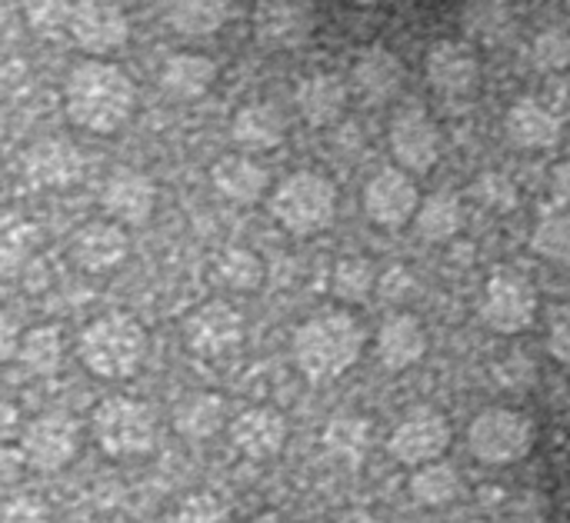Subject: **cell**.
I'll return each mask as SVG.
<instances>
[{"mask_svg":"<svg viewBox=\"0 0 570 523\" xmlns=\"http://www.w3.org/2000/svg\"><path fill=\"white\" fill-rule=\"evenodd\" d=\"M134 103V80L117 63L83 60L63 80V110L80 130L114 134L130 120Z\"/></svg>","mask_w":570,"mask_h":523,"instance_id":"6da1fadb","label":"cell"},{"mask_svg":"<svg viewBox=\"0 0 570 523\" xmlns=\"http://www.w3.org/2000/svg\"><path fill=\"white\" fill-rule=\"evenodd\" d=\"M367 334L351 310H324L307 317L294 334V364L314 381L327 384L344 377L364 354Z\"/></svg>","mask_w":570,"mask_h":523,"instance_id":"7a4b0ae2","label":"cell"},{"mask_svg":"<svg viewBox=\"0 0 570 523\" xmlns=\"http://www.w3.org/2000/svg\"><path fill=\"white\" fill-rule=\"evenodd\" d=\"M80 364L100 381L134 377L147 357V334L127 314H104L90 320L77 341Z\"/></svg>","mask_w":570,"mask_h":523,"instance_id":"3957f363","label":"cell"},{"mask_svg":"<svg viewBox=\"0 0 570 523\" xmlns=\"http://www.w3.org/2000/svg\"><path fill=\"white\" fill-rule=\"evenodd\" d=\"M274 220L294 237H314L337 217V190L324 174L297 170L284 177L271 194Z\"/></svg>","mask_w":570,"mask_h":523,"instance_id":"277c9868","label":"cell"},{"mask_svg":"<svg viewBox=\"0 0 570 523\" xmlns=\"http://www.w3.org/2000/svg\"><path fill=\"white\" fill-rule=\"evenodd\" d=\"M90 431L97 447L110 461H134L154 451L157 444V421L144 401L134 397H104L94 407Z\"/></svg>","mask_w":570,"mask_h":523,"instance_id":"5b68a950","label":"cell"},{"mask_svg":"<svg viewBox=\"0 0 570 523\" xmlns=\"http://www.w3.org/2000/svg\"><path fill=\"white\" fill-rule=\"evenodd\" d=\"M534 421L514 407H488L468 427V451L488 467L521 464L534 451Z\"/></svg>","mask_w":570,"mask_h":523,"instance_id":"8992f818","label":"cell"},{"mask_svg":"<svg viewBox=\"0 0 570 523\" xmlns=\"http://www.w3.org/2000/svg\"><path fill=\"white\" fill-rule=\"evenodd\" d=\"M478 314L494 334H524L538 317V287L514 270H498L481 290Z\"/></svg>","mask_w":570,"mask_h":523,"instance_id":"52a82bcc","label":"cell"},{"mask_svg":"<svg viewBox=\"0 0 570 523\" xmlns=\"http://www.w3.org/2000/svg\"><path fill=\"white\" fill-rule=\"evenodd\" d=\"M448 447H451V424L434 407H414V411H407L394 424V431L387 437L391 457L397 464L411 467V471L441 461L448 454Z\"/></svg>","mask_w":570,"mask_h":523,"instance_id":"ba28073f","label":"cell"},{"mask_svg":"<svg viewBox=\"0 0 570 523\" xmlns=\"http://www.w3.org/2000/svg\"><path fill=\"white\" fill-rule=\"evenodd\" d=\"M387 144H391V154H394L397 167L407 170V174H428V170H434L438 160H441V147H444L434 117L424 107H417V103L401 107L391 117Z\"/></svg>","mask_w":570,"mask_h":523,"instance_id":"9c48e42d","label":"cell"},{"mask_svg":"<svg viewBox=\"0 0 570 523\" xmlns=\"http://www.w3.org/2000/svg\"><path fill=\"white\" fill-rule=\"evenodd\" d=\"M80 451V427L67 414H40L20 431V454L40 474L63 471Z\"/></svg>","mask_w":570,"mask_h":523,"instance_id":"30bf717a","label":"cell"},{"mask_svg":"<svg viewBox=\"0 0 570 523\" xmlns=\"http://www.w3.org/2000/svg\"><path fill=\"white\" fill-rule=\"evenodd\" d=\"M254 40L264 50L304 47L317 27L314 0H257L250 13Z\"/></svg>","mask_w":570,"mask_h":523,"instance_id":"8fae6325","label":"cell"},{"mask_svg":"<svg viewBox=\"0 0 570 523\" xmlns=\"http://www.w3.org/2000/svg\"><path fill=\"white\" fill-rule=\"evenodd\" d=\"M184 344L204 361L234 354L244 344V317L227 300H210L184 320Z\"/></svg>","mask_w":570,"mask_h":523,"instance_id":"7c38bea8","label":"cell"},{"mask_svg":"<svg viewBox=\"0 0 570 523\" xmlns=\"http://www.w3.org/2000/svg\"><path fill=\"white\" fill-rule=\"evenodd\" d=\"M421 210V190L414 177L401 167H384L377 170L367 187H364V214L384 227V230H401L404 224H414Z\"/></svg>","mask_w":570,"mask_h":523,"instance_id":"4fadbf2b","label":"cell"},{"mask_svg":"<svg viewBox=\"0 0 570 523\" xmlns=\"http://www.w3.org/2000/svg\"><path fill=\"white\" fill-rule=\"evenodd\" d=\"M70 40L90 57H110L127 47L130 20L114 0H77L70 17Z\"/></svg>","mask_w":570,"mask_h":523,"instance_id":"5bb4252c","label":"cell"},{"mask_svg":"<svg viewBox=\"0 0 570 523\" xmlns=\"http://www.w3.org/2000/svg\"><path fill=\"white\" fill-rule=\"evenodd\" d=\"M424 73H428V83L438 93L464 97L481 80V60H478V50L471 43H464V40H438L428 50Z\"/></svg>","mask_w":570,"mask_h":523,"instance_id":"9a60e30c","label":"cell"},{"mask_svg":"<svg viewBox=\"0 0 570 523\" xmlns=\"http://www.w3.org/2000/svg\"><path fill=\"white\" fill-rule=\"evenodd\" d=\"M130 254V237L117 220H90L70 237V260L83 274H107Z\"/></svg>","mask_w":570,"mask_h":523,"instance_id":"2e32d148","label":"cell"},{"mask_svg":"<svg viewBox=\"0 0 570 523\" xmlns=\"http://www.w3.org/2000/svg\"><path fill=\"white\" fill-rule=\"evenodd\" d=\"M100 207L107 210L110 220H117L124 227L147 224L157 207V187L147 174L120 167L107 177V184L100 190Z\"/></svg>","mask_w":570,"mask_h":523,"instance_id":"e0dca14e","label":"cell"},{"mask_svg":"<svg viewBox=\"0 0 570 523\" xmlns=\"http://www.w3.org/2000/svg\"><path fill=\"white\" fill-rule=\"evenodd\" d=\"M287 421L274 407H247L230 421V444L250 461H271L287 444Z\"/></svg>","mask_w":570,"mask_h":523,"instance_id":"ac0fdd59","label":"cell"},{"mask_svg":"<svg viewBox=\"0 0 570 523\" xmlns=\"http://www.w3.org/2000/svg\"><path fill=\"white\" fill-rule=\"evenodd\" d=\"M23 174L37 187H70L83 177L80 150L63 137L37 140L23 157Z\"/></svg>","mask_w":570,"mask_h":523,"instance_id":"d6986e66","label":"cell"},{"mask_svg":"<svg viewBox=\"0 0 570 523\" xmlns=\"http://www.w3.org/2000/svg\"><path fill=\"white\" fill-rule=\"evenodd\" d=\"M374 347H377V361L387 371L401 374V371H411L424 361L428 330L414 314H391V317H384Z\"/></svg>","mask_w":570,"mask_h":523,"instance_id":"ffe728a7","label":"cell"},{"mask_svg":"<svg viewBox=\"0 0 570 523\" xmlns=\"http://www.w3.org/2000/svg\"><path fill=\"white\" fill-rule=\"evenodd\" d=\"M351 87L367 103H384V100L397 97L401 87H404V63H401V57L391 53L387 47L364 50L357 57L354 70H351Z\"/></svg>","mask_w":570,"mask_h":523,"instance_id":"44dd1931","label":"cell"},{"mask_svg":"<svg viewBox=\"0 0 570 523\" xmlns=\"http://www.w3.org/2000/svg\"><path fill=\"white\" fill-rule=\"evenodd\" d=\"M210 184L230 204H257L271 190V174L247 154H227L210 167Z\"/></svg>","mask_w":570,"mask_h":523,"instance_id":"7402d4cb","label":"cell"},{"mask_svg":"<svg viewBox=\"0 0 570 523\" xmlns=\"http://www.w3.org/2000/svg\"><path fill=\"white\" fill-rule=\"evenodd\" d=\"M561 130H564L561 117L531 97L511 103V110L504 117V134L521 150H551L561 140Z\"/></svg>","mask_w":570,"mask_h":523,"instance_id":"603a6c76","label":"cell"},{"mask_svg":"<svg viewBox=\"0 0 570 523\" xmlns=\"http://www.w3.org/2000/svg\"><path fill=\"white\" fill-rule=\"evenodd\" d=\"M230 137L244 154L277 150L287 137V120L274 103H244L230 120Z\"/></svg>","mask_w":570,"mask_h":523,"instance_id":"cb8c5ba5","label":"cell"},{"mask_svg":"<svg viewBox=\"0 0 570 523\" xmlns=\"http://www.w3.org/2000/svg\"><path fill=\"white\" fill-rule=\"evenodd\" d=\"M217 83V63L204 53H170L160 67V87L174 100H200Z\"/></svg>","mask_w":570,"mask_h":523,"instance_id":"d4e9b609","label":"cell"},{"mask_svg":"<svg viewBox=\"0 0 570 523\" xmlns=\"http://www.w3.org/2000/svg\"><path fill=\"white\" fill-rule=\"evenodd\" d=\"M347 107V83L337 73H311L297 87V110L311 127H327L341 120Z\"/></svg>","mask_w":570,"mask_h":523,"instance_id":"484cf974","label":"cell"},{"mask_svg":"<svg viewBox=\"0 0 570 523\" xmlns=\"http://www.w3.org/2000/svg\"><path fill=\"white\" fill-rule=\"evenodd\" d=\"M227 424V404L220 394L210 391H197L177 401L174 407V431L184 441H210L214 434H220Z\"/></svg>","mask_w":570,"mask_h":523,"instance_id":"4316f807","label":"cell"},{"mask_svg":"<svg viewBox=\"0 0 570 523\" xmlns=\"http://www.w3.org/2000/svg\"><path fill=\"white\" fill-rule=\"evenodd\" d=\"M164 17L184 37H207L227 23L230 0H164Z\"/></svg>","mask_w":570,"mask_h":523,"instance_id":"83f0119b","label":"cell"},{"mask_svg":"<svg viewBox=\"0 0 570 523\" xmlns=\"http://www.w3.org/2000/svg\"><path fill=\"white\" fill-rule=\"evenodd\" d=\"M324 451L344 467H361L371 451V424L357 414L331 417L324 427Z\"/></svg>","mask_w":570,"mask_h":523,"instance_id":"f1b7e54d","label":"cell"},{"mask_svg":"<svg viewBox=\"0 0 570 523\" xmlns=\"http://www.w3.org/2000/svg\"><path fill=\"white\" fill-rule=\"evenodd\" d=\"M414 227L424 240L444 244L461 234L464 227V204L451 190H438L428 200H421V210L414 217Z\"/></svg>","mask_w":570,"mask_h":523,"instance_id":"f546056e","label":"cell"},{"mask_svg":"<svg viewBox=\"0 0 570 523\" xmlns=\"http://www.w3.org/2000/svg\"><path fill=\"white\" fill-rule=\"evenodd\" d=\"M407 491H411L414 504H421V507H448L461 494V474L454 464L434 461L411 474Z\"/></svg>","mask_w":570,"mask_h":523,"instance_id":"4dcf8cb0","label":"cell"},{"mask_svg":"<svg viewBox=\"0 0 570 523\" xmlns=\"http://www.w3.org/2000/svg\"><path fill=\"white\" fill-rule=\"evenodd\" d=\"M20 364L37 374V377H47V374H57L60 364H63V334L60 327L53 324H43V327H33L20 337V351H17Z\"/></svg>","mask_w":570,"mask_h":523,"instance_id":"1f68e13d","label":"cell"},{"mask_svg":"<svg viewBox=\"0 0 570 523\" xmlns=\"http://www.w3.org/2000/svg\"><path fill=\"white\" fill-rule=\"evenodd\" d=\"M514 20L511 0H464V30L474 40H501Z\"/></svg>","mask_w":570,"mask_h":523,"instance_id":"d6a6232c","label":"cell"},{"mask_svg":"<svg viewBox=\"0 0 570 523\" xmlns=\"http://www.w3.org/2000/svg\"><path fill=\"white\" fill-rule=\"evenodd\" d=\"M377 284H381V280H377V270H374L371 260H364V257H344V260H337V267H334L331 290H334L337 300L364 304V300L374 294Z\"/></svg>","mask_w":570,"mask_h":523,"instance_id":"836d02e7","label":"cell"},{"mask_svg":"<svg viewBox=\"0 0 570 523\" xmlns=\"http://www.w3.org/2000/svg\"><path fill=\"white\" fill-rule=\"evenodd\" d=\"M264 274H267L264 260L254 250H244V247H230L217 260V280L224 287H230V290H240V294L257 290L264 284Z\"/></svg>","mask_w":570,"mask_h":523,"instance_id":"e575fe53","label":"cell"},{"mask_svg":"<svg viewBox=\"0 0 570 523\" xmlns=\"http://www.w3.org/2000/svg\"><path fill=\"white\" fill-rule=\"evenodd\" d=\"M531 250L544 260L568 264L570 260V217L568 214H548L531 234Z\"/></svg>","mask_w":570,"mask_h":523,"instance_id":"d590c367","label":"cell"},{"mask_svg":"<svg viewBox=\"0 0 570 523\" xmlns=\"http://www.w3.org/2000/svg\"><path fill=\"white\" fill-rule=\"evenodd\" d=\"M27 23L37 37H60L70 33L73 3L70 0H27Z\"/></svg>","mask_w":570,"mask_h":523,"instance_id":"8d00e7d4","label":"cell"},{"mask_svg":"<svg viewBox=\"0 0 570 523\" xmlns=\"http://www.w3.org/2000/svg\"><path fill=\"white\" fill-rule=\"evenodd\" d=\"M170 523H230V511L214 494H190L174 507Z\"/></svg>","mask_w":570,"mask_h":523,"instance_id":"74e56055","label":"cell"},{"mask_svg":"<svg viewBox=\"0 0 570 523\" xmlns=\"http://www.w3.org/2000/svg\"><path fill=\"white\" fill-rule=\"evenodd\" d=\"M531 60H534V67L548 70V73H554V70H564V67L570 63V33L568 30H558V27L544 30V33L534 40V47H531Z\"/></svg>","mask_w":570,"mask_h":523,"instance_id":"f35d334b","label":"cell"},{"mask_svg":"<svg viewBox=\"0 0 570 523\" xmlns=\"http://www.w3.org/2000/svg\"><path fill=\"white\" fill-rule=\"evenodd\" d=\"M474 194L484 207L491 210H511L518 204V187L511 184V177L504 174H484L478 184H474Z\"/></svg>","mask_w":570,"mask_h":523,"instance_id":"ab89813d","label":"cell"},{"mask_svg":"<svg viewBox=\"0 0 570 523\" xmlns=\"http://www.w3.org/2000/svg\"><path fill=\"white\" fill-rule=\"evenodd\" d=\"M0 523H50V511L33 494H17L3 504Z\"/></svg>","mask_w":570,"mask_h":523,"instance_id":"60d3db41","label":"cell"},{"mask_svg":"<svg viewBox=\"0 0 570 523\" xmlns=\"http://www.w3.org/2000/svg\"><path fill=\"white\" fill-rule=\"evenodd\" d=\"M548 351L558 364L570 367V307H554L548 324Z\"/></svg>","mask_w":570,"mask_h":523,"instance_id":"b9f144b4","label":"cell"},{"mask_svg":"<svg viewBox=\"0 0 570 523\" xmlns=\"http://www.w3.org/2000/svg\"><path fill=\"white\" fill-rule=\"evenodd\" d=\"M551 194L558 204H570V160L551 170Z\"/></svg>","mask_w":570,"mask_h":523,"instance_id":"7bdbcfd3","label":"cell"},{"mask_svg":"<svg viewBox=\"0 0 570 523\" xmlns=\"http://www.w3.org/2000/svg\"><path fill=\"white\" fill-rule=\"evenodd\" d=\"M337 523H384L381 517H374V514H367V511H347V514H341Z\"/></svg>","mask_w":570,"mask_h":523,"instance_id":"ee69618b","label":"cell"},{"mask_svg":"<svg viewBox=\"0 0 570 523\" xmlns=\"http://www.w3.org/2000/svg\"><path fill=\"white\" fill-rule=\"evenodd\" d=\"M250 523H284V521H281L277 514H257Z\"/></svg>","mask_w":570,"mask_h":523,"instance_id":"f6af8a7d","label":"cell"}]
</instances>
